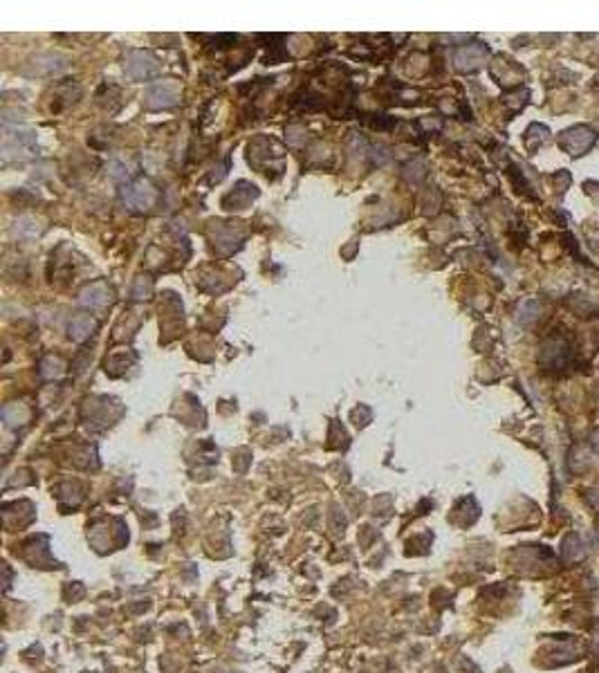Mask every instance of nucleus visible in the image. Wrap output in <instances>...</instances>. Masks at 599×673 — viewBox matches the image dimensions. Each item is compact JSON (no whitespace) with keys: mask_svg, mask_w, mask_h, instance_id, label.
Wrapping results in <instances>:
<instances>
[{"mask_svg":"<svg viewBox=\"0 0 599 673\" xmlns=\"http://www.w3.org/2000/svg\"><path fill=\"white\" fill-rule=\"evenodd\" d=\"M177 101V90L171 84H157L149 90V106L151 108H168Z\"/></svg>","mask_w":599,"mask_h":673,"instance_id":"4","label":"nucleus"},{"mask_svg":"<svg viewBox=\"0 0 599 673\" xmlns=\"http://www.w3.org/2000/svg\"><path fill=\"white\" fill-rule=\"evenodd\" d=\"M485 54H487V50L483 45H469V47H460L456 56H453V61H456V66L460 70H472L481 66Z\"/></svg>","mask_w":599,"mask_h":673,"instance_id":"5","label":"nucleus"},{"mask_svg":"<svg viewBox=\"0 0 599 673\" xmlns=\"http://www.w3.org/2000/svg\"><path fill=\"white\" fill-rule=\"evenodd\" d=\"M126 72L131 75L133 79L142 81V79H149L157 72V63L151 59L149 54L144 52H133L131 59L126 61Z\"/></svg>","mask_w":599,"mask_h":673,"instance_id":"3","label":"nucleus"},{"mask_svg":"<svg viewBox=\"0 0 599 673\" xmlns=\"http://www.w3.org/2000/svg\"><path fill=\"white\" fill-rule=\"evenodd\" d=\"M108 296H110V290L103 285V283H90V285L84 288V292H81V303L99 307V305H106Z\"/></svg>","mask_w":599,"mask_h":673,"instance_id":"7","label":"nucleus"},{"mask_svg":"<svg viewBox=\"0 0 599 673\" xmlns=\"http://www.w3.org/2000/svg\"><path fill=\"white\" fill-rule=\"evenodd\" d=\"M593 447L599 451V431H597V433H593Z\"/></svg>","mask_w":599,"mask_h":673,"instance_id":"11","label":"nucleus"},{"mask_svg":"<svg viewBox=\"0 0 599 673\" xmlns=\"http://www.w3.org/2000/svg\"><path fill=\"white\" fill-rule=\"evenodd\" d=\"M584 543H581V539L577 537V534H568V537L563 539V546H561V555L563 559H568V561H574V559H579V557H584Z\"/></svg>","mask_w":599,"mask_h":673,"instance_id":"8","label":"nucleus"},{"mask_svg":"<svg viewBox=\"0 0 599 673\" xmlns=\"http://www.w3.org/2000/svg\"><path fill=\"white\" fill-rule=\"evenodd\" d=\"M124 202L133 209H149L157 202V191L149 180H137L124 189Z\"/></svg>","mask_w":599,"mask_h":673,"instance_id":"1","label":"nucleus"},{"mask_svg":"<svg viewBox=\"0 0 599 673\" xmlns=\"http://www.w3.org/2000/svg\"><path fill=\"white\" fill-rule=\"evenodd\" d=\"M61 370H63V361L59 359V357H47V359L40 364V375L47 377V379L61 375Z\"/></svg>","mask_w":599,"mask_h":673,"instance_id":"9","label":"nucleus"},{"mask_svg":"<svg viewBox=\"0 0 599 673\" xmlns=\"http://www.w3.org/2000/svg\"><path fill=\"white\" fill-rule=\"evenodd\" d=\"M597 135L586 126H574L559 137V146H563L570 155H584V153L595 144Z\"/></svg>","mask_w":599,"mask_h":673,"instance_id":"2","label":"nucleus"},{"mask_svg":"<svg viewBox=\"0 0 599 673\" xmlns=\"http://www.w3.org/2000/svg\"><path fill=\"white\" fill-rule=\"evenodd\" d=\"M537 312H539V305L534 303V301H528V314H525V310H523V314L519 317V321H521V323H530L532 319H537Z\"/></svg>","mask_w":599,"mask_h":673,"instance_id":"10","label":"nucleus"},{"mask_svg":"<svg viewBox=\"0 0 599 673\" xmlns=\"http://www.w3.org/2000/svg\"><path fill=\"white\" fill-rule=\"evenodd\" d=\"M97 328V321L90 317V314H77L75 319L70 321V337L75 342H84L94 332Z\"/></svg>","mask_w":599,"mask_h":673,"instance_id":"6","label":"nucleus"}]
</instances>
